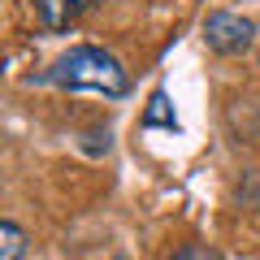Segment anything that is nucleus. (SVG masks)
I'll return each mask as SVG.
<instances>
[{"label":"nucleus","instance_id":"obj_6","mask_svg":"<svg viewBox=\"0 0 260 260\" xmlns=\"http://www.w3.org/2000/svg\"><path fill=\"white\" fill-rule=\"evenodd\" d=\"M174 260H221V251L204 247V243H182V247L174 251Z\"/></svg>","mask_w":260,"mask_h":260},{"label":"nucleus","instance_id":"obj_1","mask_svg":"<svg viewBox=\"0 0 260 260\" xmlns=\"http://www.w3.org/2000/svg\"><path fill=\"white\" fill-rule=\"evenodd\" d=\"M44 83L65 87V91H100V95H113V100L130 91V74L121 70V61L91 44H78L65 56H56L52 70L44 74Z\"/></svg>","mask_w":260,"mask_h":260},{"label":"nucleus","instance_id":"obj_3","mask_svg":"<svg viewBox=\"0 0 260 260\" xmlns=\"http://www.w3.org/2000/svg\"><path fill=\"white\" fill-rule=\"evenodd\" d=\"M44 22V30H65L70 22H78V13L91 5V0H30Z\"/></svg>","mask_w":260,"mask_h":260},{"label":"nucleus","instance_id":"obj_4","mask_svg":"<svg viewBox=\"0 0 260 260\" xmlns=\"http://www.w3.org/2000/svg\"><path fill=\"white\" fill-rule=\"evenodd\" d=\"M143 126H165V130H178V117H174V104H169L165 91H152L148 109H143Z\"/></svg>","mask_w":260,"mask_h":260},{"label":"nucleus","instance_id":"obj_5","mask_svg":"<svg viewBox=\"0 0 260 260\" xmlns=\"http://www.w3.org/2000/svg\"><path fill=\"white\" fill-rule=\"evenodd\" d=\"M26 251V234L18 221H0V260H22Z\"/></svg>","mask_w":260,"mask_h":260},{"label":"nucleus","instance_id":"obj_2","mask_svg":"<svg viewBox=\"0 0 260 260\" xmlns=\"http://www.w3.org/2000/svg\"><path fill=\"white\" fill-rule=\"evenodd\" d=\"M251 39H256V26H251L243 13L217 9V13H208V18H204V44L213 48V52H221V56L247 52Z\"/></svg>","mask_w":260,"mask_h":260}]
</instances>
